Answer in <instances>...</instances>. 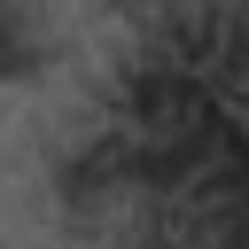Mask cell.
Listing matches in <instances>:
<instances>
[{
  "label": "cell",
  "instance_id": "6da1fadb",
  "mask_svg": "<svg viewBox=\"0 0 249 249\" xmlns=\"http://www.w3.org/2000/svg\"><path fill=\"white\" fill-rule=\"evenodd\" d=\"M47 62V31L31 0H0V78H39Z\"/></svg>",
  "mask_w": 249,
  "mask_h": 249
}]
</instances>
